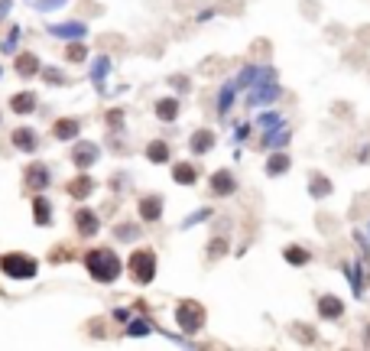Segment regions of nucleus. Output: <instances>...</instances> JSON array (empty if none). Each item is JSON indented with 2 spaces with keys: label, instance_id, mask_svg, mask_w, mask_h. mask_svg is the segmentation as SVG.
Here are the masks:
<instances>
[{
  "label": "nucleus",
  "instance_id": "7ed1b4c3",
  "mask_svg": "<svg viewBox=\"0 0 370 351\" xmlns=\"http://www.w3.org/2000/svg\"><path fill=\"white\" fill-rule=\"evenodd\" d=\"M0 270L10 276V280H33L39 270V263L29 257V254H3L0 257Z\"/></svg>",
  "mask_w": 370,
  "mask_h": 351
},
{
  "label": "nucleus",
  "instance_id": "39448f33",
  "mask_svg": "<svg viewBox=\"0 0 370 351\" xmlns=\"http://www.w3.org/2000/svg\"><path fill=\"white\" fill-rule=\"evenodd\" d=\"M49 182H52V173L46 163H29L23 169V186L29 192H42V189H49Z\"/></svg>",
  "mask_w": 370,
  "mask_h": 351
},
{
  "label": "nucleus",
  "instance_id": "bb28decb",
  "mask_svg": "<svg viewBox=\"0 0 370 351\" xmlns=\"http://www.w3.org/2000/svg\"><path fill=\"white\" fill-rule=\"evenodd\" d=\"M328 192H332L328 179H312V195H328Z\"/></svg>",
  "mask_w": 370,
  "mask_h": 351
},
{
  "label": "nucleus",
  "instance_id": "72a5a7b5",
  "mask_svg": "<svg viewBox=\"0 0 370 351\" xmlns=\"http://www.w3.org/2000/svg\"><path fill=\"white\" fill-rule=\"evenodd\" d=\"M0 72H3V69H0Z\"/></svg>",
  "mask_w": 370,
  "mask_h": 351
},
{
  "label": "nucleus",
  "instance_id": "4468645a",
  "mask_svg": "<svg viewBox=\"0 0 370 351\" xmlns=\"http://www.w3.org/2000/svg\"><path fill=\"white\" fill-rule=\"evenodd\" d=\"M13 147L16 150H23V153H33L36 150V134L29 130V127H20V130H13Z\"/></svg>",
  "mask_w": 370,
  "mask_h": 351
},
{
  "label": "nucleus",
  "instance_id": "0eeeda50",
  "mask_svg": "<svg viewBox=\"0 0 370 351\" xmlns=\"http://www.w3.org/2000/svg\"><path fill=\"white\" fill-rule=\"evenodd\" d=\"M319 315L321 319H341L345 315V302L338 300L334 293H325V296H319Z\"/></svg>",
  "mask_w": 370,
  "mask_h": 351
},
{
  "label": "nucleus",
  "instance_id": "c756f323",
  "mask_svg": "<svg viewBox=\"0 0 370 351\" xmlns=\"http://www.w3.org/2000/svg\"><path fill=\"white\" fill-rule=\"evenodd\" d=\"M149 326L147 322H130V328H127V335H147Z\"/></svg>",
  "mask_w": 370,
  "mask_h": 351
},
{
  "label": "nucleus",
  "instance_id": "ddd939ff",
  "mask_svg": "<svg viewBox=\"0 0 370 351\" xmlns=\"http://www.w3.org/2000/svg\"><path fill=\"white\" fill-rule=\"evenodd\" d=\"M33 221H36L39 228H46L52 221V205L46 195H36V199H33Z\"/></svg>",
  "mask_w": 370,
  "mask_h": 351
},
{
  "label": "nucleus",
  "instance_id": "4be33fe9",
  "mask_svg": "<svg viewBox=\"0 0 370 351\" xmlns=\"http://www.w3.org/2000/svg\"><path fill=\"white\" fill-rule=\"evenodd\" d=\"M283 257H286L289 263H296V267H302V263L312 261V254H308L306 247H299V244H289V247L283 251Z\"/></svg>",
  "mask_w": 370,
  "mask_h": 351
},
{
  "label": "nucleus",
  "instance_id": "a878e982",
  "mask_svg": "<svg viewBox=\"0 0 370 351\" xmlns=\"http://www.w3.org/2000/svg\"><path fill=\"white\" fill-rule=\"evenodd\" d=\"M293 335H299L302 341H315V328H312V326H302V322H299V326H293Z\"/></svg>",
  "mask_w": 370,
  "mask_h": 351
},
{
  "label": "nucleus",
  "instance_id": "a211bd4d",
  "mask_svg": "<svg viewBox=\"0 0 370 351\" xmlns=\"http://www.w3.org/2000/svg\"><path fill=\"white\" fill-rule=\"evenodd\" d=\"M156 117L160 121H175L179 117V98H162V101H156Z\"/></svg>",
  "mask_w": 370,
  "mask_h": 351
},
{
  "label": "nucleus",
  "instance_id": "aec40b11",
  "mask_svg": "<svg viewBox=\"0 0 370 351\" xmlns=\"http://www.w3.org/2000/svg\"><path fill=\"white\" fill-rule=\"evenodd\" d=\"M147 160L149 163H166L169 160V143L166 140H153L147 147Z\"/></svg>",
  "mask_w": 370,
  "mask_h": 351
},
{
  "label": "nucleus",
  "instance_id": "2eb2a0df",
  "mask_svg": "<svg viewBox=\"0 0 370 351\" xmlns=\"http://www.w3.org/2000/svg\"><path fill=\"white\" fill-rule=\"evenodd\" d=\"M91 189H95L91 176H75L72 182H69V195L82 202V199H88V195H91Z\"/></svg>",
  "mask_w": 370,
  "mask_h": 351
},
{
  "label": "nucleus",
  "instance_id": "b1692460",
  "mask_svg": "<svg viewBox=\"0 0 370 351\" xmlns=\"http://www.w3.org/2000/svg\"><path fill=\"white\" fill-rule=\"evenodd\" d=\"M224 254H227V241H224V238H214V241L208 244V257H211V261H218V257H224Z\"/></svg>",
  "mask_w": 370,
  "mask_h": 351
},
{
  "label": "nucleus",
  "instance_id": "5701e85b",
  "mask_svg": "<svg viewBox=\"0 0 370 351\" xmlns=\"http://www.w3.org/2000/svg\"><path fill=\"white\" fill-rule=\"evenodd\" d=\"M52 36H82L85 33V26L82 23H65V26H49Z\"/></svg>",
  "mask_w": 370,
  "mask_h": 351
},
{
  "label": "nucleus",
  "instance_id": "423d86ee",
  "mask_svg": "<svg viewBox=\"0 0 370 351\" xmlns=\"http://www.w3.org/2000/svg\"><path fill=\"white\" fill-rule=\"evenodd\" d=\"M75 228H78L82 238H91V234H98L101 218L91 212V208H78V212H75Z\"/></svg>",
  "mask_w": 370,
  "mask_h": 351
},
{
  "label": "nucleus",
  "instance_id": "473e14b6",
  "mask_svg": "<svg viewBox=\"0 0 370 351\" xmlns=\"http://www.w3.org/2000/svg\"><path fill=\"white\" fill-rule=\"evenodd\" d=\"M364 345H370V326H367V335H364Z\"/></svg>",
  "mask_w": 370,
  "mask_h": 351
},
{
  "label": "nucleus",
  "instance_id": "f8f14e48",
  "mask_svg": "<svg viewBox=\"0 0 370 351\" xmlns=\"http://www.w3.org/2000/svg\"><path fill=\"white\" fill-rule=\"evenodd\" d=\"M211 147H214V134L211 130H195L192 137H188V150L192 153H211Z\"/></svg>",
  "mask_w": 370,
  "mask_h": 351
},
{
  "label": "nucleus",
  "instance_id": "1a4fd4ad",
  "mask_svg": "<svg viewBox=\"0 0 370 351\" xmlns=\"http://www.w3.org/2000/svg\"><path fill=\"white\" fill-rule=\"evenodd\" d=\"M98 156H101V150L95 147V143H78V147L72 150V163L78 166V169H88V166L95 163Z\"/></svg>",
  "mask_w": 370,
  "mask_h": 351
},
{
  "label": "nucleus",
  "instance_id": "393cba45",
  "mask_svg": "<svg viewBox=\"0 0 370 351\" xmlns=\"http://www.w3.org/2000/svg\"><path fill=\"white\" fill-rule=\"evenodd\" d=\"M85 56H88V49H85V46H75V43L65 49V59H69V62H82Z\"/></svg>",
  "mask_w": 370,
  "mask_h": 351
},
{
  "label": "nucleus",
  "instance_id": "2f4dec72",
  "mask_svg": "<svg viewBox=\"0 0 370 351\" xmlns=\"http://www.w3.org/2000/svg\"><path fill=\"white\" fill-rule=\"evenodd\" d=\"M121 121H123V111H108V124L111 127H121Z\"/></svg>",
  "mask_w": 370,
  "mask_h": 351
},
{
  "label": "nucleus",
  "instance_id": "f03ea898",
  "mask_svg": "<svg viewBox=\"0 0 370 351\" xmlns=\"http://www.w3.org/2000/svg\"><path fill=\"white\" fill-rule=\"evenodd\" d=\"M127 270L134 276L136 283H153L156 280V251H149V247H140V251L130 254V261H127Z\"/></svg>",
  "mask_w": 370,
  "mask_h": 351
},
{
  "label": "nucleus",
  "instance_id": "412c9836",
  "mask_svg": "<svg viewBox=\"0 0 370 351\" xmlns=\"http://www.w3.org/2000/svg\"><path fill=\"white\" fill-rule=\"evenodd\" d=\"M289 166H293V160L286 153H273L270 160H267V176H283Z\"/></svg>",
  "mask_w": 370,
  "mask_h": 351
},
{
  "label": "nucleus",
  "instance_id": "dca6fc26",
  "mask_svg": "<svg viewBox=\"0 0 370 351\" xmlns=\"http://www.w3.org/2000/svg\"><path fill=\"white\" fill-rule=\"evenodd\" d=\"M173 179L179 186H195L198 182V169L192 163H175L173 166Z\"/></svg>",
  "mask_w": 370,
  "mask_h": 351
},
{
  "label": "nucleus",
  "instance_id": "6e6552de",
  "mask_svg": "<svg viewBox=\"0 0 370 351\" xmlns=\"http://www.w3.org/2000/svg\"><path fill=\"white\" fill-rule=\"evenodd\" d=\"M211 192H214V195H234L237 179L227 173V169H218V173L211 176Z\"/></svg>",
  "mask_w": 370,
  "mask_h": 351
},
{
  "label": "nucleus",
  "instance_id": "6ab92c4d",
  "mask_svg": "<svg viewBox=\"0 0 370 351\" xmlns=\"http://www.w3.org/2000/svg\"><path fill=\"white\" fill-rule=\"evenodd\" d=\"M16 72H20L23 78L36 75V72H39V59L33 56V52H20V56H16Z\"/></svg>",
  "mask_w": 370,
  "mask_h": 351
},
{
  "label": "nucleus",
  "instance_id": "9d476101",
  "mask_svg": "<svg viewBox=\"0 0 370 351\" xmlns=\"http://www.w3.org/2000/svg\"><path fill=\"white\" fill-rule=\"evenodd\" d=\"M140 218H143V221H160L162 218L160 195H143V199H140Z\"/></svg>",
  "mask_w": 370,
  "mask_h": 351
},
{
  "label": "nucleus",
  "instance_id": "f3484780",
  "mask_svg": "<svg viewBox=\"0 0 370 351\" xmlns=\"http://www.w3.org/2000/svg\"><path fill=\"white\" fill-rule=\"evenodd\" d=\"M10 108L16 114H33L36 111V95H33V91H20V95H13Z\"/></svg>",
  "mask_w": 370,
  "mask_h": 351
},
{
  "label": "nucleus",
  "instance_id": "c85d7f7f",
  "mask_svg": "<svg viewBox=\"0 0 370 351\" xmlns=\"http://www.w3.org/2000/svg\"><path fill=\"white\" fill-rule=\"evenodd\" d=\"M16 39H20V29L13 26L10 36H7V43H3V52H13V49H16Z\"/></svg>",
  "mask_w": 370,
  "mask_h": 351
},
{
  "label": "nucleus",
  "instance_id": "cd10ccee",
  "mask_svg": "<svg viewBox=\"0 0 370 351\" xmlns=\"http://www.w3.org/2000/svg\"><path fill=\"white\" fill-rule=\"evenodd\" d=\"M136 234H140V228H136V225H121V228H117V238H121V241H134Z\"/></svg>",
  "mask_w": 370,
  "mask_h": 351
},
{
  "label": "nucleus",
  "instance_id": "f257e3e1",
  "mask_svg": "<svg viewBox=\"0 0 370 351\" xmlns=\"http://www.w3.org/2000/svg\"><path fill=\"white\" fill-rule=\"evenodd\" d=\"M85 267L91 280H98V283H114L117 276H121V257L111 251V247H91L85 254Z\"/></svg>",
  "mask_w": 370,
  "mask_h": 351
},
{
  "label": "nucleus",
  "instance_id": "20e7f679",
  "mask_svg": "<svg viewBox=\"0 0 370 351\" xmlns=\"http://www.w3.org/2000/svg\"><path fill=\"white\" fill-rule=\"evenodd\" d=\"M175 322H179L182 332L195 335L198 328L205 326V306H201L198 300H182L179 306H175Z\"/></svg>",
  "mask_w": 370,
  "mask_h": 351
},
{
  "label": "nucleus",
  "instance_id": "9b49d317",
  "mask_svg": "<svg viewBox=\"0 0 370 351\" xmlns=\"http://www.w3.org/2000/svg\"><path fill=\"white\" fill-rule=\"evenodd\" d=\"M78 130H82V124H78L75 117H62V121H56V127H52V137L56 140H75L78 137Z\"/></svg>",
  "mask_w": 370,
  "mask_h": 351
},
{
  "label": "nucleus",
  "instance_id": "7c9ffc66",
  "mask_svg": "<svg viewBox=\"0 0 370 351\" xmlns=\"http://www.w3.org/2000/svg\"><path fill=\"white\" fill-rule=\"evenodd\" d=\"M104 75H108V59H98L95 62V82H101Z\"/></svg>",
  "mask_w": 370,
  "mask_h": 351
}]
</instances>
